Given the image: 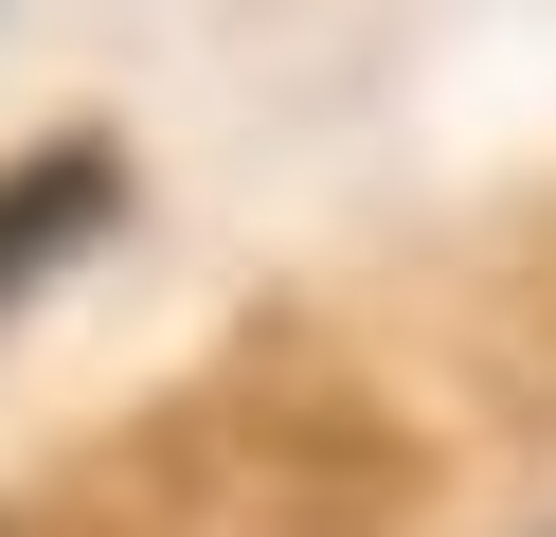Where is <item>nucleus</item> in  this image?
I'll return each instance as SVG.
<instances>
[{
	"label": "nucleus",
	"mask_w": 556,
	"mask_h": 537,
	"mask_svg": "<svg viewBox=\"0 0 556 537\" xmlns=\"http://www.w3.org/2000/svg\"><path fill=\"white\" fill-rule=\"evenodd\" d=\"M109 215H126V162H109V143H37V162H0V305L54 286Z\"/></svg>",
	"instance_id": "obj_1"
}]
</instances>
